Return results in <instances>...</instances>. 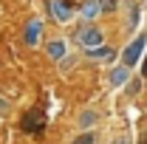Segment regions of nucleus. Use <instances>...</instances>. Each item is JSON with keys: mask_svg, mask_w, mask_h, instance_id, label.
<instances>
[{"mask_svg": "<svg viewBox=\"0 0 147 144\" xmlns=\"http://www.w3.org/2000/svg\"><path fill=\"white\" fill-rule=\"evenodd\" d=\"M74 42H76L82 51H91L96 45H105V28L96 26V23H82V26L74 31Z\"/></svg>", "mask_w": 147, "mask_h": 144, "instance_id": "1", "label": "nucleus"}, {"mask_svg": "<svg viewBox=\"0 0 147 144\" xmlns=\"http://www.w3.org/2000/svg\"><path fill=\"white\" fill-rule=\"evenodd\" d=\"M144 51H147V34L133 37L127 45H125V51H122V65H125V68L139 65V59L144 57Z\"/></svg>", "mask_w": 147, "mask_h": 144, "instance_id": "2", "label": "nucleus"}, {"mask_svg": "<svg viewBox=\"0 0 147 144\" xmlns=\"http://www.w3.org/2000/svg\"><path fill=\"white\" fill-rule=\"evenodd\" d=\"M42 127H45V116H42V110H26L23 113V119H20V130L23 133H28V136H37V133H42Z\"/></svg>", "mask_w": 147, "mask_h": 144, "instance_id": "3", "label": "nucleus"}, {"mask_svg": "<svg viewBox=\"0 0 147 144\" xmlns=\"http://www.w3.org/2000/svg\"><path fill=\"white\" fill-rule=\"evenodd\" d=\"M48 11H51V20H54V23L65 26V23H71V20H74L76 6H71L68 0H48Z\"/></svg>", "mask_w": 147, "mask_h": 144, "instance_id": "4", "label": "nucleus"}, {"mask_svg": "<svg viewBox=\"0 0 147 144\" xmlns=\"http://www.w3.org/2000/svg\"><path fill=\"white\" fill-rule=\"evenodd\" d=\"M42 34H45V26H42V20H40V17H31L28 23H26L23 40H26V45H28V48H37V45L42 42Z\"/></svg>", "mask_w": 147, "mask_h": 144, "instance_id": "5", "label": "nucleus"}, {"mask_svg": "<svg viewBox=\"0 0 147 144\" xmlns=\"http://www.w3.org/2000/svg\"><path fill=\"white\" fill-rule=\"evenodd\" d=\"M45 54H48V59H54V62H62L65 54H68V40H62V37L48 40L45 42Z\"/></svg>", "mask_w": 147, "mask_h": 144, "instance_id": "6", "label": "nucleus"}, {"mask_svg": "<svg viewBox=\"0 0 147 144\" xmlns=\"http://www.w3.org/2000/svg\"><path fill=\"white\" fill-rule=\"evenodd\" d=\"M82 54L88 57V59H96V62H113L119 51H116L110 42H105V45H96V48H91V51H82Z\"/></svg>", "mask_w": 147, "mask_h": 144, "instance_id": "7", "label": "nucleus"}, {"mask_svg": "<svg viewBox=\"0 0 147 144\" xmlns=\"http://www.w3.org/2000/svg\"><path fill=\"white\" fill-rule=\"evenodd\" d=\"M76 14L82 17V23H93L99 17V0H79L76 3Z\"/></svg>", "mask_w": 147, "mask_h": 144, "instance_id": "8", "label": "nucleus"}, {"mask_svg": "<svg viewBox=\"0 0 147 144\" xmlns=\"http://www.w3.org/2000/svg\"><path fill=\"white\" fill-rule=\"evenodd\" d=\"M130 79V68H125V65H116V68H110L108 73V85L110 88H125Z\"/></svg>", "mask_w": 147, "mask_h": 144, "instance_id": "9", "label": "nucleus"}, {"mask_svg": "<svg viewBox=\"0 0 147 144\" xmlns=\"http://www.w3.org/2000/svg\"><path fill=\"white\" fill-rule=\"evenodd\" d=\"M99 122V113L96 110H82L79 116H76V124H79V130H93V124Z\"/></svg>", "mask_w": 147, "mask_h": 144, "instance_id": "10", "label": "nucleus"}, {"mask_svg": "<svg viewBox=\"0 0 147 144\" xmlns=\"http://www.w3.org/2000/svg\"><path fill=\"white\" fill-rule=\"evenodd\" d=\"M96 139H99V136H96V130H82V133H76V136H74L71 144H96Z\"/></svg>", "mask_w": 147, "mask_h": 144, "instance_id": "11", "label": "nucleus"}, {"mask_svg": "<svg viewBox=\"0 0 147 144\" xmlns=\"http://www.w3.org/2000/svg\"><path fill=\"white\" fill-rule=\"evenodd\" d=\"M139 14H142V9H139V3H133L127 11V31H136V26H139Z\"/></svg>", "mask_w": 147, "mask_h": 144, "instance_id": "12", "label": "nucleus"}, {"mask_svg": "<svg viewBox=\"0 0 147 144\" xmlns=\"http://www.w3.org/2000/svg\"><path fill=\"white\" fill-rule=\"evenodd\" d=\"M142 82H144L142 76H133V79H127V85H125V88H127L130 96H139V93H142Z\"/></svg>", "mask_w": 147, "mask_h": 144, "instance_id": "13", "label": "nucleus"}, {"mask_svg": "<svg viewBox=\"0 0 147 144\" xmlns=\"http://www.w3.org/2000/svg\"><path fill=\"white\" fill-rule=\"evenodd\" d=\"M119 9V0H99V14H113Z\"/></svg>", "mask_w": 147, "mask_h": 144, "instance_id": "14", "label": "nucleus"}, {"mask_svg": "<svg viewBox=\"0 0 147 144\" xmlns=\"http://www.w3.org/2000/svg\"><path fill=\"white\" fill-rule=\"evenodd\" d=\"M110 144H133V139H130V136H116Z\"/></svg>", "mask_w": 147, "mask_h": 144, "instance_id": "15", "label": "nucleus"}, {"mask_svg": "<svg viewBox=\"0 0 147 144\" xmlns=\"http://www.w3.org/2000/svg\"><path fill=\"white\" fill-rule=\"evenodd\" d=\"M142 79H147V51H144V57H142Z\"/></svg>", "mask_w": 147, "mask_h": 144, "instance_id": "16", "label": "nucleus"}, {"mask_svg": "<svg viewBox=\"0 0 147 144\" xmlns=\"http://www.w3.org/2000/svg\"><path fill=\"white\" fill-rule=\"evenodd\" d=\"M136 144H147V136H142V139H139V141H136Z\"/></svg>", "mask_w": 147, "mask_h": 144, "instance_id": "17", "label": "nucleus"}]
</instances>
